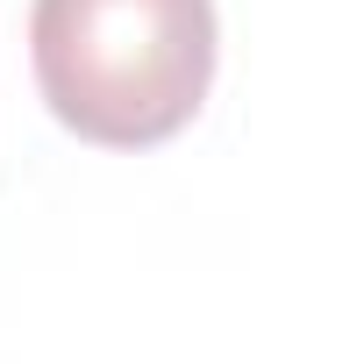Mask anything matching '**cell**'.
Instances as JSON below:
<instances>
[{
    "mask_svg": "<svg viewBox=\"0 0 364 364\" xmlns=\"http://www.w3.org/2000/svg\"><path fill=\"white\" fill-rule=\"evenodd\" d=\"M29 65L72 136L171 143L215 86V0H36Z\"/></svg>",
    "mask_w": 364,
    "mask_h": 364,
    "instance_id": "cell-1",
    "label": "cell"
}]
</instances>
